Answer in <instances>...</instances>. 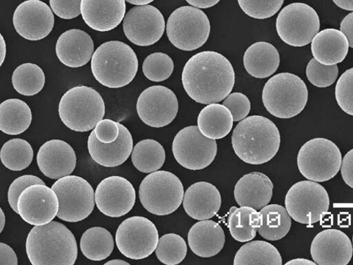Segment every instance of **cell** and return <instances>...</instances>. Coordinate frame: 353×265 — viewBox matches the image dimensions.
<instances>
[{"instance_id":"obj_1","label":"cell","mask_w":353,"mask_h":265,"mask_svg":"<svg viewBox=\"0 0 353 265\" xmlns=\"http://www.w3.org/2000/svg\"><path fill=\"white\" fill-rule=\"evenodd\" d=\"M183 85L194 101L218 104L232 92L235 82L233 67L228 59L215 51H203L192 56L184 67Z\"/></svg>"},{"instance_id":"obj_2","label":"cell","mask_w":353,"mask_h":265,"mask_svg":"<svg viewBox=\"0 0 353 265\" xmlns=\"http://www.w3.org/2000/svg\"><path fill=\"white\" fill-rule=\"evenodd\" d=\"M232 145L234 153L242 161L251 165H261L277 155L281 135L275 124L268 117L252 115L235 127Z\"/></svg>"},{"instance_id":"obj_3","label":"cell","mask_w":353,"mask_h":265,"mask_svg":"<svg viewBox=\"0 0 353 265\" xmlns=\"http://www.w3.org/2000/svg\"><path fill=\"white\" fill-rule=\"evenodd\" d=\"M26 251L33 265H73L78 257L72 232L63 224L54 221L35 226L29 232Z\"/></svg>"},{"instance_id":"obj_4","label":"cell","mask_w":353,"mask_h":265,"mask_svg":"<svg viewBox=\"0 0 353 265\" xmlns=\"http://www.w3.org/2000/svg\"><path fill=\"white\" fill-rule=\"evenodd\" d=\"M92 70L95 79L110 88L130 84L137 75L139 61L134 50L117 41L103 43L94 52Z\"/></svg>"},{"instance_id":"obj_5","label":"cell","mask_w":353,"mask_h":265,"mask_svg":"<svg viewBox=\"0 0 353 265\" xmlns=\"http://www.w3.org/2000/svg\"><path fill=\"white\" fill-rule=\"evenodd\" d=\"M58 112L66 127L75 132H85L92 130L103 119L105 105L94 88L78 86L63 96Z\"/></svg>"},{"instance_id":"obj_6","label":"cell","mask_w":353,"mask_h":265,"mask_svg":"<svg viewBox=\"0 0 353 265\" xmlns=\"http://www.w3.org/2000/svg\"><path fill=\"white\" fill-rule=\"evenodd\" d=\"M308 96L307 87L301 77L283 72L274 75L265 84L262 101L272 115L288 119L305 109Z\"/></svg>"},{"instance_id":"obj_7","label":"cell","mask_w":353,"mask_h":265,"mask_svg":"<svg viewBox=\"0 0 353 265\" xmlns=\"http://www.w3.org/2000/svg\"><path fill=\"white\" fill-rule=\"evenodd\" d=\"M184 187L172 173L157 170L145 177L139 187L140 202L146 211L166 216L178 210L184 199Z\"/></svg>"},{"instance_id":"obj_8","label":"cell","mask_w":353,"mask_h":265,"mask_svg":"<svg viewBox=\"0 0 353 265\" xmlns=\"http://www.w3.org/2000/svg\"><path fill=\"white\" fill-rule=\"evenodd\" d=\"M166 32L169 41L175 48L192 51L208 41L211 32L210 21L199 8L184 6L170 14Z\"/></svg>"},{"instance_id":"obj_9","label":"cell","mask_w":353,"mask_h":265,"mask_svg":"<svg viewBox=\"0 0 353 265\" xmlns=\"http://www.w3.org/2000/svg\"><path fill=\"white\" fill-rule=\"evenodd\" d=\"M297 163L301 173L309 181L326 182L334 178L342 164L338 146L325 138H314L301 148Z\"/></svg>"},{"instance_id":"obj_10","label":"cell","mask_w":353,"mask_h":265,"mask_svg":"<svg viewBox=\"0 0 353 265\" xmlns=\"http://www.w3.org/2000/svg\"><path fill=\"white\" fill-rule=\"evenodd\" d=\"M52 189L56 193L60 208L57 217L66 222H79L93 213L96 200L92 185L77 175H68L58 179Z\"/></svg>"},{"instance_id":"obj_11","label":"cell","mask_w":353,"mask_h":265,"mask_svg":"<svg viewBox=\"0 0 353 265\" xmlns=\"http://www.w3.org/2000/svg\"><path fill=\"white\" fill-rule=\"evenodd\" d=\"M285 204L294 221L312 225L328 213L330 199L325 188L308 180L294 184L286 194Z\"/></svg>"},{"instance_id":"obj_12","label":"cell","mask_w":353,"mask_h":265,"mask_svg":"<svg viewBox=\"0 0 353 265\" xmlns=\"http://www.w3.org/2000/svg\"><path fill=\"white\" fill-rule=\"evenodd\" d=\"M320 19L310 6L296 3L285 7L276 19L279 37L286 44L303 47L310 44L319 33Z\"/></svg>"},{"instance_id":"obj_13","label":"cell","mask_w":353,"mask_h":265,"mask_svg":"<svg viewBox=\"0 0 353 265\" xmlns=\"http://www.w3.org/2000/svg\"><path fill=\"white\" fill-rule=\"evenodd\" d=\"M159 241L156 225L149 219L139 216L125 219L115 234L117 248L126 257L136 260L152 255Z\"/></svg>"},{"instance_id":"obj_14","label":"cell","mask_w":353,"mask_h":265,"mask_svg":"<svg viewBox=\"0 0 353 265\" xmlns=\"http://www.w3.org/2000/svg\"><path fill=\"white\" fill-rule=\"evenodd\" d=\"M172 150L180 165L191 170H199L213 163L218 146L216 140L205 137L198 126H189L176 135Z\"/></svg>"},{"instance_id":"obj_15","label":"cell","mask_w":353,"mask_h":265,"mask_svg":"<svg viewBox=\"0 0 353 265\" xmlns=\"http://www.w3.org/2000/svg\"><path fill=\"white\" fill-rule=\"evenodd\" d=\"M179 103L174 93L163 86L146 88L139 97L137 110L146 126L161 128L170 125L178 115Z\"/></svg>"},{"instance_id":"obj_16","label":"cell","mask_w":353,"mask_h":265,"mask_svg":"<svg viewBox=\"0 0 353 265\" xmlns=\"http://www.w3.org/2000/svg\"><path fill=\"white\" fill-rule=\"evenodd\" d=\"M165 22L157 8L146 5L132 8L123 21V30L128 39L139 46H150L163 37Z\"/></svg>"},{"instance_id":"obj_17","label":"cell","mask_w":353,"mask_h":265,"mask_svg":"<svg viewBox=\"0 0 353 265\" xmlns=\"http://www.w3.org/2000/svg\"><path fill=\"white\" fill-rule=\"evenodd\" d=\"M60 208L56 193L46 185H33L25 189L18 199V215L28 224L43 226L52 222Z\"/></svg>"},{"instance_id":"obj_18","label":"cell","mask_w":353,"mask_h":265,"mask_svg":"<svg viewBox=\"0 0 353 265\" xmlns=\"http://www.w3.org/2000/svg\"><path fill=\"white\" fill-rule=\"evenodd\" d=\"M97 208L104 215L117 218L128 215L134 208L136 191L123 177L112 175L103 180L95 192Z\"/></svg>"},{"instance_id":"obj_19","label":"cell","mask_w":353,"mask_h":265,"mask_svg":"<svg viewBox=\"0 0 353 265\" xmlns=\"http://www.w3.org/2000/svg\"><path fill=\"white\" fill-rule=\"evenodd\" d=\"M13 24L22 38L37 41L51 33L54 17L52 9L46 3L41 0H27L16 9Z\"/></svg>"},{"instance_id":"obj_20","label":"cell","mask_w":353,"mask_h":265,"mask_svg":"<svg viewBox=\"0 0 353 265\" xmlns=\"http://www.w3.org/2000/svg\"><path fill=\"white\" fill-rule=\"evenodd\" d=\"M310 253L319 265H346L352 257V244L347 235L337 229L319 233L311 244Z\"/></svg>"},{"instance_id":"obj_21","label":"cell","mask_w":353,"mask_h":265,"mask_svg":"<svg viewBox=\"0 0 353 265\" xmlns=\"http://www.w3.org/2000/svg\"><path fill=\"white\" fill-rule=\"evenodd\" d=\"M37 159L41 171L53 180L71 175L77 166V155L72 146L61 139H52L43 144Z\"/></svg>"},{"instance_id":"obj_22","label":"cell","mask_w":353,"mask_h":265,"mask_svg":"<svg viewBox=\"0 0 353 265\" xmlns=\"http://www.w3.org/2000/svg\"><path fill=\"white\" fill-rule=\"evenodd\" d=\"M126 0H82L81 14L94 30L108 32L119 26L126 13Z\"/></svg>"},{"instance_id":"obj_23","label":"cell","mask_w":353,"mask_h":265,"mask_svg":"<svg viewBox=\"0 0 353 265\" xmlns=\"http://www.w3.org/2000/svg\"><path fill=\"white\" fill-rule=\"evenodd\" d=\"M120 136L110 144L101 142L97 137L94 130L88 139V150L93 160L98 164L114 168L123 164L130 157L133 150V138L130 130L119 124Z\"/></svg>"},{"instance_id":"obj_24","label":"cell","mask_w":353,"mask_h":265,"mask_svg":"<svg viewBox=\"0 0 353 265\" xmlns=\"http://www.w3.org/2000/svg\"><path fill=\"white\" fill-rule=\"evenodd\" d=\"M56 54L67 67L81 68L90 62L93 57L94 43L92 37L79 29H71L57 39Z\"/></svg>"},{"instance_id":"obj_25","label":"cell","mask_w":353,"mask_h":265,"mask_svg":"<svg viewBox=\"0 0 353 265\" xmlns=\"http://www.w3.org/2000/svg\"><path fill=\"white\" fill-rule=\"evenodd\" d=\"M221 206V196L218 188L208 182L192 185L185 193L183 208L192 219L208 220L216 216Z\"/></svg>"},{"instance_id":"obj_26","label":"cell","mask_w":353,"mask_h":265,"mask_svg":"<svg viewBox=\"0 0 353 265\" xmlns=\"http://www.w3.org/2000/svg\"><path fill=\"white\" fill-rule=\"evenodd\" d=\"M274 184L267 175L252 172L245 175L235 185L234 196L241 207L261 210L273 196Z\"/></svg>"},{"instance_id":"obj_27","label":"cell","mask_w":353,"mask_h":265,"mask_svg":"<svg viewBox=\"0 0 353 265\" xmlns=\"http://www.w3.org/2000/svg\"><path fill=\"white\" fill-rule=\"evenodd\" d=\"M188 244L192 251L201 257H212L223 248L225 233L219 224L212 220L196 223L188 233Z\"/></svg>"},{"instance_id":"obj_28","label":"cell","mask_w":353,"mask_h":265,"mask_svg":"<svg viewBox=\"0 0 353 265\" xmlns=\"http://www.w3.org/2000/svg\"><path fill=\"white\" fill-rule=\"evenodd\" d=\"M316 61L325 66L342 63L348 53L349 43L345 35L335 28H327L319 32L311 46Z\"/></svg>"},{"instance_id":"obj_29","label":"cell","mask_w":353,"mask_h":265,"mask_svg":"<svg viewBox=\"0 0 353 265\" xmlns=\"http://www.w3.org/2000/svg\"><path fill=\"white\" fill-rule=\"evenodd\" d=\"M244 66L253 77L265 79L273 75L281 63L277 49L271 43L257 42L250 46L244 55Z\"/></svg>"},{"instance_id":"obj_30","label":"cell","mask_w":353,"mask_h":265,"mask_svg":"<svg viewBox=\"0 0 353 265\" xmlns=\"http://www.w3.org/2000/svg\"><path fill=\"white\" fill-rule=\"evenodd\" d=\"M233 117L228 108L219 104H210L201 110L198 116V128L201 132L212 139L226 137L233 126Z\"/></svg>"},{"instance_id":"obj_31","label":"cell","mask_w":353,"mask_h":265,"mask_svg":"<svg viewBox=\"0 0 353 265\" xmlns=\"http://www.w3.org/2000/svg\"><path fill=\"white\" fill-rule=\"evenodd\" d=\"M32 112L28 104L17 99L5 101L0 105V130L9 135H19L30 127Z\"/></svg>"},{"instance_id":"obj_32","label":"cell","mask_w":353,"mask_h":265,"mask_svg":"<svg viewBox=\"0 0 353 265\" xmlns=\"http://www.w3.org/2000/svg\"><path fill=\"white\" fill-rule=\"evenodd\" d=\"M261 225L257 231L265 239L276 242L283 239L291 226V217L283 206L274 204L265 206L259 212Z\"/></svg>"},{"instance_id":"obj_33","label":"cell","mask_w":353,"mask_h":265,"mask_svg":"<svg viewBox=\"0 0 353 265\" xmlns=\"http://www.w3.org/2000/svg\"><path fill=\"white\" fill-rule=\"evenodd\" d=\"M114 246V239L110 232L100 226L86 230L80 240V249L83 255L92 261L107 259L112 254Z\"/></svg>"},{"instance_id":"obj_34","label":"cell","mask_w":353,"mask_h":265,"mask_svg":"<svg viewBox=\"0 0 353 265\" xmlns=\"http://www.w3.org/2000/svg\"><path fill=\"white\" fill-rule=\"evenodd\" d=\"M235 265H281L282 257L272 244L262 241L243 246L234 258Z\"/></svg>"},{"instance_id":"obj_35","label":"cell","mask_w":353,"mask_h":265,"mask_svg":"<svg viewBox=\"0 0 353 265\" xmlns=\"http://www.w3.org/2000/svg\"><path fill=\"white\" fill-rule=\"evenodd\" d=\"M228 224L232 238L245 243L256 237L261 225V215L257 210L250 207L236 208L230 213Z\"/></svg>"},{"instance_id":"obj_36","label":"cell","mask_w":353,"mask_h":265,"mask_svg":"<svg viewBox=\"0 0 353 265\" xmlns=\"http://www.w3.org/2000/svg\"><path fill=\"white\" fill-rule=\"evenodd\" d=\"M132 162L143 173H152L160 170L165 161L163 146L154 139H143L138 142L132 153Z\"/></svg>"},{"instance_id":"obj_37","label":"cell","mask_w":353,"mask_h":265,"mask_svg":"<svg viewBox=\"0 0 353 265\" xmlns=\"http://www.w3.org/2000/svg\"><path fill=\"white\" fill-rule=\"evenodd\" d=\"M46 76L37 65L24 63L19 66L12 75V85L20 95L32 97L41 92L45 86Z\"/></svg>"},{"instance_id":"obj_38","label":"cell","mask_w":353,"mask_h":265,"mask_svg":"<svg viewBox=\"0 0 353 265\" xmlns=\"http://www.w3.org/2000/svg\"><path fill=\"white\" fill-rule=\"evenodd\" d=\"M34 150L30 144L23 139H12L7 141L0 152V159L9 170L21 171L33 161Z\"/></svg>"},{"instance_id":"obj_39","label":"cell","mask_w":353,"mask_h":265,"mask_svg":"<svg viewBox=\"0 0 353 265\" xmlns=\"http://www.w3.org/2000/svg\"><path fill=\"white\" fill-rule=\"evenodd\" d=\"M188 246L181 235L168 233L159 241L156 254L158 259L167 265H176L182 262L186 257Z\"/></svg>"},{"instance_id":"obj_40","label":"cell","mask_w":353,"mask_h":265,"mask_svg":"<svg viewBox=\"0 0 353 265\" xmlns=\"http://www.w3.org/2000/svg\"><path fill=\"white\" fill-rule=\"evenodd\" d=\"M143 73L150 81L161 82L168 79L174 70L172 58L163 52L151 54L145 59Z\"/></svg>"},{"instance_id":"obj_41","label":"cell","mask_w":353,"mask_h":265,"mask_svg":"<svg viewBox=\"0 0 353 265\" xmlns=\"http://www.w3.org/2000/svg\"><path fill=\"white\" fill-rule=\"evenodd\" d=\"M242 10L249 17L266 19L274 16L282 8L284 0H238Z\"/></svg>"},{"instance_id":"obj_42","label":"cell","mask_w":353,"mask_h":265,"mask_svg":"<svg viewBox=\"0 0 353 265\" xmlns=\"http://www.w3.org/2000/svg\"><path fill=\"white\" fill-rule=\"evenodd\" d=\"M339 72L337 65H322L315 59H312L306 69L308 80L319 88H326L332 85L337 79Z\"/></svg>"},{"instance_id":"obj_43","label":"cell","mask_w":353,"mask_h":265,"mask_svg":"<svg viewBox=\"0 0 353 265\" xmlns=\"http://www.w3.org/2000/svg\"><path fill=\"white\" fill-rule=\"evenodd\" d=\"M335 96L340 108L353 116V68L345 71L338 80Z\"/></svg>"},{"instance_id":"obj_44","label":"cell","mask_w":353,"mask_h":265,"mask_svg":"<svg viewBox=\"0 0 353 265\" xmlns=\"http://www.w3.org/2000/svg\"><path fill=\"white\" fill-rule=\"evenodd\" d=\"M223 105L232 113L233 121L239 122L246 119L251 110V103L243 94H230L223 101Z\"/></svg>"},{"instance_id":"obj_45","label":"cell","mask_w":353,"mask_h":265,"mask_svg":"<svg viewBox=\"0 0 353 265\" xmlns=\"http://www.w3.org/2000/svg\"><path fill=\"white\" fill-rule=\"evenodd\" d=\"M46 185L39 177L33 175H24L19 177L11 184L8 190V202L11 208L18 214L17 202L22 192L33 185Z\"/></svg>"},{"instance_id":"obj_46","label":"cell","mask_w":353,"mask_h":265,"mask_svg":"<svg viewBox=\"0 0 353 265\" xmlns=\"http://www.w3.org/2000/svg\"><path fill=\"white\" fill-rule=\"evenodd\" d=\"M82 0H50L52 12L63 19H72L81 14Z\"/></svg>"},{"instance_id":"obj_47","label":"cell","mask_w":353,"mask_h":265,"mask_svg":"<svg viewBox=\"0 0 353 265\" xmlns=\"http://www.w3.org/2000/svg\"><path fill=\"white\" fill-rule=\"evenodd\" d=\"M97 139L102 143L110 144L119 139L121 133L119 123L110 119L101 121L95 129Z\"/></svg>"},{"instance_id":"obj_48","label":"cell","mask_w":353,"mask_h":265,"mask_svg":"<svg viewBox=\"0 0 353 265\" xmlns=\"http://www.w3.org/2000/svg\"><path fill=\"white\" fill-rule=\"evenodd\" d=\"M341 171L345 184L353 188V149L343 157Z\"/></svg>"},{"instance_id":"obj_49","label":"cell","mask_w":353,"mask_h":265,"mask_svg":"<svg viewBox=\"0 0 353 265\" xmlns=\"http://www.w3.org/2000/svg\"><path fill=\"white\" fill-rule=\"evenodd\" d=\"M0 264H18V258L16 253L10 246L4 243H0Z\"/></svg>"},{"instance_id":"obj_50","label":"cell","mask_w":353,"mask_h":265,"mask_svg":"<svg viewBox=\"0 0 353 265\" xmlns=\"http://www.w3.org/2000/svg\"><path fill=\"white\" fill-rule=\"evenodd\" d=\"M341 32L347 37L349 46L353 48V12L343 19L341 23Z\"/></svg>"},{"instance_id":"obj_51","label":"cell","mask_w":353,"mask_h":265,"mask_svg":"<svg viewBox=\"0 0 353 265\" xmlns=\"http://www.w3.org/2000/svg\"><path fill=\"white\" fill-rule=\"evenodd\" d=\"M192 6L199 9H208L217 5L221 0H186Z\"/></svg>"},{"instance_id":"obj_52","label":"cell","mask_w":353,"mask_h":265,"mask_svg":"<svg viewBox=\"0 0 353 265\" xmlns=\"http://www.w3.org/2000/svg\"><path fill=\"white\" fill-rule=\"evenodd\" d=\"M333 2L342 10L353 12V0H333Z\"/></svg>"},{"instance_id":"obj_53","label":"cell","mask_w":353,"mask_h":265,"mask_svg":"<svg viewBox=\"0 0 353 265\" xmlns=\"http://www.w3.org/2000/svg\"><path fill=\"white\" fill-rule=\"evenodd\" d=\"M285 264H292V265H315L316 264L314 261L304 259V258H297L290 260Z\"/></svg>"},{"instance_id":"obj_54","label":"cell","mask_w":353,"mask_h":265,"mask_svg":"<svg viewBox=\"0 0 353 265\" xmlns=\"http://www.w3.org/2000/svg\"><path fill=\"white\" fill-rule=\"evenodd\" d=\"M0 40H1V43H0V46H1V54H0L1 55V63H0V66H2L6 57L7 48L5 39L2 35H0Z\"/></svg>"},{"instance_id":"obj_55","label":"cell","mask_w":353,"mask_h":265,"mask_svg":"<svg viewBox=\"0 0 353 265\" xmlns=\"http://www.w3.org/2000/svg\"><path fill=\"white\" fill-rule=\"evenodd\" d=\"M126 1L134 6H146L152 3L154 0H126Z\"/></svg>"},{"instance_id":"obj_56","label":"cell","mask_w":353,"mask_h":265,"mask_svg":"<svg viewBox=\"0 0 353 265\" xmlns=\"http://www.w3.org/2000/svg\"><path fill=\"white\" fill-rule=\"evenodd\" d=\"M6 218L3 209H0V233L3 231L6 226Z\"/></svg>"},{"instance_id":"obj_57","label":"cell","mask_w":353,"mask_h":265,"mask_svg":"<svg viewBox=\"0 0 353 265\" xmlns=\"http://www.w3.org/2000/svg\"><path fill=\"white\" fill-rule=\"evenodd\" d=\"M105 265H130V263L123 259H112L105 263Z\"/></svg>"},{"instance_id":"obj_58","label":"cell","mask_w":353,"mask_h":265,"mask_svg":"<svg viewBox=\"0 0 353 265\" xmlns=\"http://www.w3.org/2000/svg\"><path fill=\"white\" fill-rule=\"evenodd\" d=\"M352 243H353V235H352Z\"/></svg>"}]
</instances>
